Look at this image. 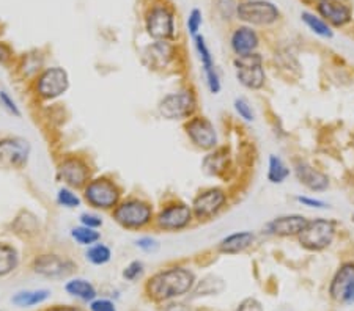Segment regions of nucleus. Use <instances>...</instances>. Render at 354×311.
<instances>
[{
  "instance_id": "obj_19",
  "label": "nucleus",
  "mask_w": 354,
  "mask_h": 311,
  "mask_svg": "<svg viewBox=\"0 0 354 311\" xmlns=\"http://www.w3.org/2000/svg\"><path fill=\"white\" fill-rule=\"evenodd\" d=\"M59 176L68 187H86L90 181V167L81 157H68L60 163Z\"/></svg>"
},
{
  "instance_id": "obj_33",
  "label": "nucleus",
  "mask_w": 354,
  "mask_h": 311,
  "mask_svg": "<svg viewBox=\"0 0 354 311\" xmlns=\"http://www.w3.org/2000/svg\"><path fill=\"white\" fill-rule=\"evenodd\" d=\"M57 203L63 208L74 209L81 206V198H79L77 193H74L70 187H62L59 193H57Z\"/></svg>"
},
{
  "instance_id": "obj_36",
  "label": "nucleus",
  "mask_w": 354,
  "mask_h": 311,
  "mask_svg": "<svg viewBox=\"0 0 354 311\" xmlns=\"http://www.w3.org/2000/svg\"><path fill=\"white\" fill-rule=\"evenodd\" d=\"M203 24V16H202V12H200L199 8H194L191 13H189L188 16V33L192 36H197L199 31H200V27H202Z\"/></svg>"
},
{
  "instance_id": "obj_35",
  "label": "nucleus",
  "mask_w": 354,
  "mask_h": 311,
  "mask_svg": "<svg viewBox=\"0 0 354 311\" xmlns=\"http://www.w3.org/2000/svg\"><path fill=\"white\" fill-rule=\"evenodd\" d=\"M144 272H145L144 262L139 261V260L131 261L129 265L125 267L123 278H125V280H128V282H136V280H139L142 275H144Z\"/></svg>"
},
{
  "instance_id": "obj_22",
  "label": "nucleus",
  "mask_w": 354,
  "mask_h": 311,
  "mask_svg": "<svg viewBox=\"0 0 354 311\" xmlns=\"http://www.w3.org/2000/svg\"><path fill=\"white\" fill-rule=\"evenodd\" d=\"M35 272L49 278H63L73 272V262L59 255H43L35 260Z\"/></svg>"
},
{
  "instance_id": "obj_3",
  "label": "nucleus",
  "mask_w": 354,
  "mask_h": 311,
  "mask_svg": "<svg viewBox=\"0 0 354 311\" xmlns=\"http://www.w3.org/2000/svg\"><path fill=\"white\" fill-rule=\"evenodd\" d=\"M112 217L126 230H144L155 220V209L142 198H126L112 209Z\"/></svg>"
},
{
  "instance_id": "obj_4",
  "label": "nucleus",
  "mask_w": 354,
  "mask_h": 311,
  "mask_svg": "<svg viewBox=\"0 0 354 311\" xmlns=\"http://www.w3.org/2000/svg\"><path fill=\"white\" fill-rule=\"evenodd\" d=\"M337 236V222L325 217L309 219L307 225L296 237L298 244L307 252H325L334 244Z\"/></svg>"
},
{
  "instance_id": "obj_32",
  "label": "nucleus",
  "mask_w": 354,
  "mask_h": 311,
  "mask_svg": "<svg viewBox=\"0 0 354 311\" xmlns=\"http://www.w3.org/2000/svg\"><path fill=\"white\" fill-rule=\"evenodd\" d=\"M233 109L238 117H240L244 123H253L255 121V110H253L249 99L244 96H238L233 101Z\"/></svg>"
},
{
  "instance_id": "obj_20",
  "label": "nucleus",
  "mask_w": 354,
  "mask_h": 311,
  "mask_svg": "<svg viewBox=\"0 0 354 311\" xmlns=\"http://www.w3.org/2000/svg\"><path fill=\"white\" fill-rule=\"evenodd\" d=\"M231 167V156L225 146H218L213 151H208L202 159V172L210 178L225 179L227 172Z\"/></svg>"
},
{
  "instance_id": "obj_41",
  "label": "nucleus",
  "mask_w": 354,
  "mask_h": 311,
  "mask_svg": "<svg viewBox=\"0 0 354 311\" xmlns=\"http://www.w3.org/2000/svg\"><path fill=\"white\" fill-rule=\"evenodd\" d=\"M236 311H263V307L257 299L247 297V299L242 300L240 305H238Z\"/></svg>"
},
{
  "instance_id": "obj_14",
  "label": "nucleus",
  "mask_w": 354,
  "mask_h": 311,
  "mask_svg": "<svg viewBox=\"0 0 354 311\" xmlns=\"http://www.w3.org/2000/svg\"><path fill=\"white\" fill-rule=\"evenodd\" d=\"M329 294L336 302L354 303V262H343L337 269L329 284Z\"/></svg>"
},
{
  "instance_id": "obj_9",
  "label": "nucleus",
  "mask_w": 354,
  "mask_h": 311,
  "mask_svg": "<svg viewBox=\"0 0 354 311\" xmlns=\"http://www.w3.org/2000/svg\"><path fill=\"white\" fill-rule=\"evenodd\" d=\"M184 133L194 148L203 152L213 151L219 146V133L213 121L205 115L195 113L194 117L186 120Z\"/></svg>"
},
{
  "instance_id": "obj_16",
  "label": "nucleus",
  "mask_w": 354,
  "mask_h": 311,
  "mask_svg": "<svg viewBox=\"0 0 354 311\" xmlns=\"http://www.w3.org/2000/svg\"><path fill=\"white\" fill-rule=\"evenodd\" d=\"M70 87V77L63 68H47L36 81V92L41 98L54 99L62 96Z\"/></svg>"
},
{
  "instance_id": "obj_31",
  "label": "nucleus",
  "mask_w": 354,
  "mask_h": 311,
  "mask_svg": "<svg viewBox=\"0 0 354 311\" xmlns=\"http://www.w3.org/2000/svg\"><path fill=\"white\" fill-rule=\"evenodd\" d=\"M71 237L77 242L79 245L90 247V245L99 242V239H101V233H99L98 230L87 228V226L81 225V226H76V228L71 230Z\"/></svg>"
},
{
  "instance_id": "obj_42",
  "label": "nucleus",
  "mask_w": 354,
  "mask_h": 311,
  "mask_svg": "<svg viewBox=\"0 0 354 311\" xmlns=\"http://www.w3.org/2000/svg\"><path fill=\"white\" fill-rule=\"evenodd\" d=\"M10 55H12V51H10V47L7 44L0 43V63L7 62L10 59Z\"/></svg>"
},
{
  "instance_id": "obj_28",
  "label": "nucleus",
  "mask_w": 354,
  "mask_h": 311,
  "mask_svg": "<svg viewBox=\"0 0 354 311\" xmlns=\"http://www.w3.org/2000/svg\"><path fill=\"white\" fill-rule=\"evenodd\" d=\"M301 19H303V23H304L305 25H307L309 30L314 31L315 35L321 36V38L331 40L332 36H334V31L331 30L329 24L325 23L323 19L318 18V16H315L314 13L303 12V13H301Z\"/></svg>"
},
{
  "instance_id": "obj_30",
  "label": "nucleus",
  "mask_w": 354,
  "mask_h": 311,
  "mask_svg": "<svg viewBox=\"0 0 354 311\" xmlns=\"http://www.w3.org/2000/svg\"><path fill=\"white\" fill-rule=\"evenodd\" d=\"M18 266V252L12 245L0 244V277L8 275Z\"/></svg>"
},
{
  "instance_id": "obj_13",
  "label": "nucleus",
  "mask_w": 354,
  "mask_h": 311,
  "mask_svg": "<svg viewBox=\"0 0 354 311\" xmlns=\"http://www.w3.org/2000/svg\"><path fill=\"white\" fill-rule=\"evenodd\" d=\"M292 173L298 182L312 193H323L329 189V176L305 159H294Z\"/></svg>"
},
{
  "instance_id": "obj_8",
  "label": "nucleus",
  "mask_w": 354,
  "mask_h": 311,
  "mask_svg": "<svg viewBox=\"0 0 354 311\" xmlns=\"http://www.w3.org/2000/svg\"><path fill=\"white\" fill-rule=\"evenodd\" d=\"M194 222L195 219L191 204L184 203L181 200H173V202L164 204L153 220L156 228L166 231V233H178V231L189 228Z\"/></svg>"
},
{
  "instance_id": "obj_5",
  "label": "nucleus",
  "mask_w": 354,
  "mask_h": 311,
  "mask_svg": "<svg viewBox=\"0 0 354 311\" xmlns=\"http://www.w3.org/2000/svg\"><path fill=\"white\" fill-rule=\"evenodd\" d=\"M229 192L220 186H211L195 195L191 208L195 222H211L229 208Z\"/></svg>"
},
{
  "instance_id": "obj_37",
  "label": "nucleus",
  "mask_w": 354,
  "mask_h": 311,
  "mask_svg": "<svg viewBox=\"0 0 354 311\" xmlns=\"http://www.w3.org/2000/svg\"><path fill=\"white\" fill-rule=\"evenodd\" d=\"M0 105H2V107L7 110L10 115H13V117H16V118L23 117V113H21L18 104L14 103V99L10 96V94L5 92V90H0Z\"/></svg>"
},
{
  "instance_id": "obj_27",
  "label": "nucleus",
  "mask_w": 354,
  "mask_h": 311,
  "mask_svg": "<svg viewBox=\"0 0 354 311\" xmlns=\"http://www.w3.org/2000/svg\"><path fill=\"white\" fill-rule=\"evenodd\" d=\"M51 293L47 289H35V291H21L16 293L14 296L12 297V302L16 305V307L21 308H29V307H35V305L43 303L45 300L49 299Z\"/></svg>"
},
{
  "instance_id": "obj_15",
  "label": "nucleus",
  "mask_w": 354,
  "mask_h": 311,
  "mask_svg": "<svg viewBox=\"0 0 354 311\" xmlns=\"http://www.w3.org/2000/svg\"><path fill=\"white\" fill-rule=\"evenodd\" d=\"M147 31L156 41H168L175 35V18L167 7H155L150 10L145 21Z\"/></svg>"
},
{
  "instance_id": "obj_38",
  "label": "nucleus",
  "mask_w": 354,
  "mask_h": 311,
  "mask_svg": "<svg viewBox=\"0 0 354 311\" xmlns=\"http://www.w3.org/2000/svg\"><path fill=\"white\" fill-rule=\"evenodd\" d=\"M136 247L145 253H153L160 249V241L153 236H142L136 241Z\"/></svg>"
},
{
  "instance_id": "obj_11",
  "label": "nucleus",
  "mask_w": 354,
  "mask_h": 311,
  "mask_svg": "<svg viewBox=\"0 0 354 311\" xmlns=\"http://www.w3.org/2000/svg\"><path fill=\"white\" fill-rule=\"evenodd\" d=\"M309 217L304 214L292 213L277 215L263 225V234L269 237H277V239H290V237H298L304 226L307 225Z\"/></svg>"
},
{
  "instance_id": "obj_26",
  "label": "nucleus",
  "mask_w": 354,
  "mask_h": 311,
  "mask_svg": "<svg viewBox=\"0 0 354 311\" xmlns=\"http://www.w3.org/2000/svg\"><path fill=\"white\" fill-rule=\"evenodd\" d=\"M65 291L73 297H77L84 302H92L97 299V289L86 278H74L65 284Z\"/></svg>"
},
{
  "instance_id": "obj_40",
  "label": "nucleus",
  "mask_w": 354,
  "mask_h": 311,
  "mask_svg": "<svg viewBox=\"0 0 354 311\" xmlns=\"http://www.w3.org/2000/svg\"><path fill=\"white\" fill-rule=\"evenodd\" d=\"M90 311H117V307L109 299H94L90 302Z\"/></svg>"
},
{
  "instance_id": "obj_17",
  "label": "nucleus",
  "mask_w": 354,
  "mask_h": 311,
  "mask_svg": "<svg viewBox=\"0 0 354 311\" xmlns=\"http://www.w3.org/2000/svg\"><path fill=\"white\" fill-rule=\"evenodd\" d=\"M29 159L27 141L5 139L0 140V170H12L23 167Z\"/></svg>"
},
{
  "instance_id": "obj_34",
  "label": "nucleus",
  "mask_w": 354,
  "mask_h": 311,
  "mask_svg": "<svg viewBox=\"0 0 354 311\" xmlns=\"http://www.w3.org/2000/svg\"><path fill=\"white\" fill-rule=\"evenodd\" d=\"M296 202H298L301 206L309 208V209H316V211H325L329 208V204L325 200L312 197V195H296Z\"/></svg>"
},
{
  "instance_id": "obj_7",
  "label": "nucleus",
  "mask_w": 354,
  "mask_h": 311,
  "mask_svg": "<svg viewBox=\"0 0 354 311\" xmlns=\"http://www.w3.org/2000/svg\"><path fill=\"white\" fill-rule=\"evenodd\" d=\"M84 197L94 209L112 211L121 202V189L109 176L90 179L84 187Z\"/></svg>"
},
{
  "instance_id": "obj_2",
  "label": "nucleus",
  "mask_w": 354,
  "mask_h": 311,
  "mask_svg": "<svg viewBox=\"0 0 354 311\" xmlns=\"http://www.w3.org/2000/svg\"><path fill=\"white\" fill-rule=\"evenodd\" d=\"M157 112L164 120L186 121L199 112L197 93L189 87L168 93L157 104Z\"/></svg>"
},
{
  "instance_id": "obj_10",
  "label": "nucleus",
  "mask_w": 354,
  "mask_h": 311,
  "mask_svg": "<svg viewBox=\"0 0 354 311\" xmlns=\"http://www.w3.org/2000/svg\"><path fill=\"white\" fill-rule=\"evenodd\" d=\"M236 18L246 25H271L281 18V12L273 2L268 0H247L238 3Z\"/></svg>"
},
{
  "instance_id": "obj_21",
  "label": "nucleus",
  "mask_w": 354,
  "mask_h": 311,
  "mask_svg": "<svg viewBox=\"0 0 354 311\" xmlns=\"http://www.w3.org/2000/svg\"><path fill=\"white\" fill-rule=\"evenodd\" d=\"M230 47L236 57L253 54L260 47V36L251 25H241L231 33Z\"/></svg>"
},
{
  "instance_id": "obj_39",
  "label": "nucleus",
  "mask_w": 354,
  "mask_h": 311,
  "mask_svg": "<svg viewBox=\"0 0 354 311\" xmlns=\"http://www.w3.org/2000/svg\"><path fill=\"white\" fill-rule=\"evenodd\" d=\"M79 220H81V225L87 226V228H93V230H99L104 224L101 215H98L94 213H84Z\"/></svg>"
},
{
  "instance_id": "obj_29",
  "label": "nucleus",
  "mask_w": 354,
  "mask_h": 311,
  "mask_svg": "<svg viewBox=\"0 0 354 311\" xmlns=\"http://www.w3.org/2000/svg\"><path fill=\"white\" fill-rule=\"evenodd\" d=\"M87 261L92 262L94 266H104L112 260V250L109 245L103 244V242H97V244L90 245L86 252Z\"/></svg>"
},
{
  "instance_id": "obj_25",
  "label": "nucleus",
  "mask_w": 354,
  "mask_h": 311,
  "mask_svg": "<svg viewBox=\"0 0 354 311\" xmlns=\"http://www.w3.org/2000/svg\"><path fill=\"white\" fill-rule=\"evenodd\" d=\"M292 176V168L279 154L268 156V170L266 179L273 186H281L287 179Z\"/></svg>"
},
{
  "instance_id": "obj_6",
  "label": "nucleus",
  "mask_w": 354,
  "mask_h": 311,
  "mask_svg": "<svg viewBox=\"0 0 354 311\" xmlns=\"http://www.w3.org/2000/svg\"><path fill=\"white\" fill-rule=\"evenodd\" d=\"M233 70L238 83L251 92H260L266 85L265 59L258 52L235 57Z\"/></svg>"
},
{
  "instance_id": "obj_43",
  "label": "nucleus",
  "mask_w": 354,
  "mask_h": 311,
  "mask_svg": "<svg viewBox=\"0 0 354 311\" xmlns=\"http://www.w3.org/2000/svg\"><path fill=\"white\" fill-rule=\"evenodd\" d=\"M49 311H82V310L74 308V307H57V308H52Z\"/></svg>"
},
{
  "instance_id": "obj_1",
  "label": "nucleus",
  "mask_w": 354,
  "mask_h": 311,
  "mask_svg": "<svg viewBox=\"0 0 354 311\" xmlns=\"http://www.w3.org/2000/svg\"><path fill=\"white\" fill-rule=\"evenodd\" d=\"M197 284L192 269L173 266L156 272L145 284V291L156 302H167L189 294Z\"/></svg>"
},
{
  "instance_id": "obj_23",
  "label": "nucleus",
  "mask_w": 354,
  "mask_h": 311,
  "mask_svg": "<svg viewBox=\"0 0 354 311\" xmlns=\"http://www.w3.org/2000/svg\"><path fill=\"white\" fill-rule=\"evenodd\" d=\"M316 10L321 14V19L334 27H343L351 21L350 8L340 0H318Z\"/></svg>"
},
{
  "instance_id": "obj_44",
  "label": "nucleus",
  "mask_w": 354,
  "mask_h": 311,
  "mask_svg": "<svg viewBox=\"0 0 354 311\" xmlns=\"http://www.w3.org/2000/svg\"><path fill=\"white\" fill-rule=\"evenodd\" d=\"M195 311H211V310H195Z\"/></svg>"
},
{
  "instance_id": "obj_12",
  "label": "nucleus",
  "mask_w": 354,
  "mask_h": 311,
  "mask_svg": "<svg viewBox=\"0 0 354 311\" xmlns=\"http://www.w3.org/2000/svg\"><path fill=\"white\" fill-rule=\"evenodd\" d=\"M194 47L195 52H197L199 62L202 65L205 83H207V88L211 94H219L222 92V81L218 66H216L213 52H211L210 46L207 44V40H205L203 35L194 36Z\"/></svg>"
},
{
  "instance_id": "obj_24",
  "label": "nucleus",
  "mask_w": 354,
  "mask_h": 311,
  "mask_svg": "<svg viewBox=\"0 0 354 311\" xmlns=\"http://www.w3.org/2000/svg\"><path fill=\"white\" fill-rule=\"evenodd\" d=\"M144 59L151 70H166L175 59V47L168 41H155L147 47Z\"/></svg>"
},
{
  "instance_id": "obj_18",
  "label": "nucleus",
  "mask_w": 354,
  "mask_h": 311,
  "mask_svg": "<svg viewBox=\"0 0 354 311\" xmlns=\"http://www.w3.org/2000/svg\"><path fill=\"white\" fill-rule=\"evenodd\" d=\"M255 241L257 234L251 230L233 231V233L222 237L216 245V252L225 256H236L249 250L255 244Z\"/></svg>"
}]
</instances>
